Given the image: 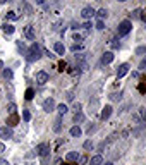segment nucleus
<instances>
[{"instance_id":"f257e3e1","label":"nucleus","mask_w":146,"mask_h":165,"mask_svg":"<svg viewBox=\"0 0 146 165\" xmlns=\"http://www.w3.org/2000/svg\"><path fill=\"white\" fill-rule=\"evenodd\" d=\"M41 47H40L38 43H33L31 47L28 48V52H26V58H28L29 62H36V60H40L41 58Z\"/></svg>"},{"instance_id":"f03ea898","label":"nucleus","mask_w":146,"mask_h":165,"mask_svg":"<svg viewBox=\"0 0 146 165\" xmlns=\"http://www.w3.org/2000/svg\"><path fill=\"white\" fill-rule=\"evenodd\" d=\"M131 29H132V22H131V21H122V22H119L117 35H119V36H126V35L131 33Z\"/></svg>"},{"instance_id":"7ed1b4c3","label":"nucleus","mask_w":146,"mask_h":165,"mask_svg":"<svg viewBox=\"0 0 146 165\" xmlns=\"http://www.w3.org/2000/svg\"><path fill=\"white\" fill-rule=\"evenodd\" d=\"M55 107H57V105H55V100H53V98H47V100L43 102V110L48 112V114H50V112H53Z\"/></svg>"},{"instance_id":"20e7f679","label":"nucleus","mask_w":146,"mask_h":165,"mask_svg":"<svg viewBox=\"0 0 146 165\" xmlns=\"http://www.w3.org/2000/svg\"><path fill=\"white\" fill-rule=\"evenodd\" d=\"M36 83H38L40 86L47 84V83H48V74H47L45 71H40V72H36Z\"/></svg>"},{"instance_id":"39448f33","label":"nucleus","mask_w":146,"mask_h":165,"mask_svg":"<svg viewBox=\"0 0 146 165\" xmlns=\"http://www.w3.org/2000/svg\"><path fill=\"white\" fill-rule=\"evenodd\" d=\"M12 136H14V131H12V127L5 126V127H2V129H0V138H2V139H10Z\"/></svg>"},{"instance_id":"423d86ee","label":"nucleus","mask_w":146,"mask_h":165,"mask_svg":"<svg viewBox=\"0 0 146 165\" xmlns=\"http://www.w3.org/2000/svg\"><path fill=\"white\" fill-rule=\"evenodd\" d=\"M36 153H38L40 156H43V158H45V156L50 153L48 145H47V143H41V145H38V146H36Z\"/></svg>"},{"instance_id":"0eeeda50","label":"nucleus","mask_w":146,"mask_h":165,"mask_svg":"<svg viewBox=\"0 0 146 165\" xmlns=\"http://www.w3.org/2000/svg\"><path fill=\"white\" fill-rule=\"evenodd\" d=\"M110 115H112V107H110V105H105V107L101 108L100 119H101V120H108V119H110Z\"/></svg>"},{"instance_id":"6e6552de","label":"nucleus","mask_w":146,"mask_h":165,"mask_svg":"<svg viewBox=\"0 0 146 165\" xmlns=\"http://www.w3.org/2000/svg\"><path fill=\"white\" fill-rule=\"evenodd\" d=\"M114 57H115V55H114L112 52H105V53L101 55V58H100V62H101L103 66H107L110 62H114Z\"/></svg>"},{"instance_id":"1a4fd4ad","label":"nucleus","mask_w":146,"mask_h":165,"mask_svg":"<svg viewBox=\"0 0 146 165\" xmlns=\"http://www.w3.org/2000/svg\"><path fill=\"white\" fill-rule=\"evenodd\" d=\"M95 12H96V10L93 9V7H84V9L81 10V16H83L84 19H91V17L95 16Z\"/></svg>"},{"instance_id":"9d476101","label":"nucleus","mask_w":146,"mask_h":165,"mask_svg":"<svg viewBox=\"0 0 146 165\" xmlns=\"http://www.w3.org/2000/svg\"><path fill=\"white\" fill-rule=\"evenodd\" d=\"M127 72H129V64H122V66H119V69H117V78H124Z\"/></svg>"},{"instance_id":"9b49d317","label":"nucleus","mask_w":146,"mask_h":165,"mask_svg":"<svg viewBox=\"0 0 146 165\" xmlns=\"http://www.w3.org/2000/svg\"><path fill=\"white\" fill-rule=\"evenodd\" d=\"M24 36H26L28 40H35V38H36L35 28H33V26H26V28H24Z\"/></svg>"},{"instance_id":"f8f14e48","label":"nucleus","mask_w":146,"mask_h":165,"mask_svg":"<svg viewBox=\"0 0 146 165\" xmlns=\"http://www.w3.org/2000/svg\"><path fill=\"white\" fill-rule=\"evenodd\" d=\"M2 31H4L5 35H12V33L16 31V28H14L12 24H9V22H4V24H2Z\"/></svg>"},{"instance_id":"ddd939ff","label":"nucleus","mask_w":146,"mask_h":165,"mask_svg":"<svg viewBox=\"0 0 146 165\" xmlns=\"http://www.w3.org/2000/svg\"><path fill=\"white\" fill-rule=\"evenodd\" d=\"M53 50L57 52L58 55H64V53H65V47H64V43H60V41H57V43L53 45Z\"/></svg>"},{"instance_id":"4468645a","label":"nucleus","mask_w":146,"mask_h":165,"mask_svg":"<svg viewBox=\"0 0 146 165\" xmlns=\"http://www.w3.org/2000/svg\"><path fill=\"white\" fill-rule=\"evenodd\" d=\"M101 164H103V156L101 155H95L89 160V165H101Z\"/></svg>"},{"instance_id":"2eb2a0df","label":"nucleus","mask_w":146,"mask_h":165,"mask_svg":"<svg viewBox=\"0 0 146 165\" xmlns=\"http://www.w3.org/2000/svg\"><path fill=\"white\" fill-rule=\"evenodd\" d=\"M81 134H83V131H81V127H79V126L70 127V136H72V138H79Z\"/></svg>"},{"instance_id":"dca6fc26","label":"nucleus","mask_w":146,"mask_h":165,"mask_svg":"<svg viewBox=\"0 0 146 165\" xmlns=\"http://www.w3.org/2000/svg\"><path fill=\"white\" fill-rule=\"evenodd\" d=\"M95 16H96L100 21H103L108 16V12H107V9H100V10H96V12H95Z\"/></svg>"},{"instance_id":"f3484780","label":"nucleus","mask_w":146,"mask_h":165,"mask_svg":"<svg viewBox=\"0 0 146 165\" xmlns=\"http://www.w3.org/2000/svg\"><path fill=\"white\" fill-rule=\"evenodd\" d=\"M65 158H67L69 162H74V160H79V153H78V151H69L67 155H65Z\"/></svg>"},{"instance_id":"a211bd4d","label":"nucleus","mask_w":146,"mask_h":165,"mask_svg":"<svg viewBox=\"0 0 146 165\" xmlns=\"http://www.w3.org/2000/svg\"><path fill=\"white\" fill-rule=\"evenodd\" d=\"M110 47H112L114 50L120 48V41H119V38H112V40H110Z\"/></svg>"},{"instance_id":"6ab92c4d","label":"nucleus","mask_w":146,"mask_h":165,"mask_svg":"<svg viewBox=\"0 0 146 165\" xmlns=\"http://www.w3.org/2000/svg\"><path fill=\"white\" fill-rule=\"evenodd\" d=\"M67 105H64V103H60V105H57V112L60 114V115H64V114H67Z\"/></svg>"},{"instance_id":"aec40b11","label":"nucleus","mask_w":146,"mask_h":165,"mask_svg":"<svg viewBox=\"0 0 146 165\" xmlns=\"http://www.w3.org/2000/svg\"><path fill=\"white\" fill-rule=\"evenodd\" d=\"M5 19L7 21H16V19H19V16H17L16 12H7V14H5Z\"/></svg>"},{"instance_id":"412c9836","label":"nucleus","mask_w":146,"mask_h":165,"mask_svg":"<svg viewBox=\"0 0 146 165\" xmlns=\"http://www.w3.org/2000/svg\"><path fill=\"white\" fill-rule=\"evenodd\" d=\"M60 127H62V119L58 117L57 120L53 122V131H55V133H58V131H60Z\"/></svg>"},{"instance_id":"4be33fe9","label":"nucleus","mask_w":146,"mask_h":165,"mask_svg":"<svg viewBox=\"0 0 146 165\" xmlns=\"http://www.w3.org/2000/svg\"><path fill=\"white\" fill-rule=\"evenodd\" d=\"M12 76H14L12 69H4V78L5 79H12Z\"/></svg>"},{"instance_id":"5701e85b","label":"nucleus","mask_w":146,"mask_h":165,"mask_svg":"<svg viewBox=\"0 0 146 165\" xmlns=\"http://www.w3.org/2000/svg\"><path fill=\"white\" fill-rule=\"evenodd\" d=\"M83 48H84V47H83V43H74V45L70 47V50H72V52H81Z\"/></svg>"},{"instance_id":"b1692460","label":"nucleus","mask_w":146,"mask_h":165,"mask_svg":"<svg viewBox=\"0 0 146 165\" xmlns=\"http://www.w3.org/2000/svg\"><path fill=\"white\" fill-rule=\"evenodd\" d=\"M141 9H136L134 12H131V16H132V19H141Z\"/></svg>"},{"instance_id":"393cba45","label":"nucleus","mask_w":146,"mask_h":165,"mask_svg":"<svg viewBox=\"0 0 146 165\" xmlns=\"http://www.w3.org/2000/svg\"><path fill=\"white\" fill-rule=\"evenodd\" d=\"M22 119H24L26 122L31 120V114H29V110H22Z\"/></svg>"},{"instance_id":"a878e982","label":"nucleus","mask_w":146,"mask_h":165,"mask_svg":"<svg viewBox=\"0 0 146 165\" xmlns=\"http://www.w3.org/2000/svg\"><path fill=\"white\" fill-rule=\"evenodd\" d=\"M21 9H24V10H26V14H31V12H33V10H31V7H29L26 2H22V4H21Z\"/></svg>"},{"instance_id":"bb28decb","label":"nucleus","mask_w":146,"mask_h":165,"mask_svg":"<svg viewBox=\"0 0 146 165\" xmlns=\"http://www.w3.org/2000/svg\"><path fill=\"white\" fill-rule=\"evenodd\" d=\"M95 28H96L98 31H103V29H105V22H103V21H100V19H98V22H96V26H95Z\"/></svg>"},{"instance_id":"cd10ccee","label":"nucleus","mask_w":146,"mask_h":165,"mask_svg":"<svg viewBox=\"0 0 146 165\" xmlns=\"http://www.w3.org/2000/svg\"><path fill=\"white\" fill-rule=\"evenodd\" d=\"M7 112H9V114H16V105H14V103H9V105H7Z\"/></svg>"},{"instance_id":"c85d7f7f","label":"nucleus","mask_w":146,"mask_h":165,"mask_svg":"<svg viewBox=\"0 0 146 165\" xmlns=\"http://www.w3.org/2000/svg\"><path fill=\"white\" fill-rule=\"evenodd\" d=\"M83 119H84V115H83L81 112H76V115H74V120H76V122H81Z\"/></svg>"},{"instance_id":"c756f323","label":"nucleus","mask_w":146,"mask_h":165,"mask_svg":"<svg viewBox=\"0 0 146 165\" xmlns=\"http://www.w3.org/2000/svg\"><path fill=\"white\" fill-rule=\"evenodd\" d=\"M35 97V91H33V89H31V88H29L28 91H26V100H31V98Z\"/></svg>"},{"instance_id":"7c9ffc66","label":"nucleus","mask_w":146,"mask_h":165,"mask_svg":"<svg viewBox=\"0 0 146 165\" xmlns=\"http://www.w3.org/2000/svg\"><path fill=\"white\" fill-rule=\"evenodd\" d=\"M83 28H84V31H89V29L93 28V26H91V22L88 21V22H84V24H83Z\"/></svg>"},{"instance_id":"2f4dec72","label":"nucleus","mask_w":146,"mask_h":165,"mask_svg":"<svg viewBox=\"0 0 146 165\" xmlns=\"http://www.w3.org/2000/svg\"><path fill=\"white\" fill-rule=\"evenodd\" d=\"M93 148V143L91 141H84V150H91Z\"/></svg>"},{"instance_id":"473e14b6","label":"nucleus","mask_w":146,"mask_h":165,"mask_svg":"<svg viewBox=\"0 0 146 165\" xmlns=\"http://www.w3.org/2000/svg\"><path fill=\"white\" fill-rule=\"evenodd\" d=\"M110 98H112V100H120V98H122V93H114Z\"/></svg>"},{"instance_id":"72a5a7b5","label":"nucleus","mask_w":146,"mask_h":165,"mask_svg":"<svg viewBox=\"0 0 146 165\" xmlns=\"http://www.w3.org/2000/svg\"><path fill=\"white\" fill-rule=\"evenodd\" d=\"M145 52H146V48H145V47H139V48L136 50V53H137V55H141V53H145Z\"/></svg>"},{"instance_id":"f704fd0d","label":"nucleus","mask_w":146,"mask_h":165,"mask_svg":"<svg viewBox=\"0 0 146 165\" xmlns=\"http://www.w3.org/2000/svg\"><path fill=\"white\" fill-rule=\"evenodd\" d=\"M74 41L81 43V41H83V36H81V35H74Z\"/></svg>"},{"instance_id":"c9c22d12","label":"nucleus","mask_w":146,"mask_h":165,"mask_svg":"<svg viewBox=\"0 0 146 165\" xmlns=\"http://www.w3.org/2000/svg\"><path fill=\"white\" fill-rule=\"evenodd\" d=\"M146 67V60H141V64H139V71H143Z\"/></svg>"},{"instance_id":"e433bc0d","label":"nucleus","mask_w":146,"mask_h":165,"mask_svg":"<svg viewBox=\"0 0 146 165\" xmlns=\"http://www.w3.org/2000/svg\"><path fill=\"white\" fill-rule=\"evenodd\" d=\"M4 151H5V146H4V143H2V141H0V153H4Z\"/></svg>"},{"instance_id":"4c0bfd02","label":"nucleus","mask_w":146,"mask_h":165,"mask_svg":"<svg viewBox=\"0 0 146 165\" xmlns=\"http://www.w3.org/2000/svg\"><path fill=\"white\" fill-rule=\"evenodd\" d=\"M0 165H9V162H7V160H4V158H0Z\"/></svg>"},{"instance_id":"58836bf2","label":"nucleus","mask_w":146,"mask_h":165,"mask_svg":"<svg viewBox=\"0 0 146 165\" xmlns=\"http://www.w3.org/2000/svg\"><path fill=\"white\" fill-rule=\"evenodd\" d=\"M79 28H81V26H79L78 22H72V29H79Z\"/></svg>"},{"instance_id":"ea45409f","label":"nucleus","mask_w":146,"mask_h":165,"mask_svg":"<svg viewBox=\"0 0 146 165\" xmlns=\"http://www.w3.org/2000/svg\"><path fill=\"white\" fill-rule=\"evenodd\" d=\"M35 2H36L38 5H43V4H45V0H35Z\"/></svg>"},{"instance_id":"a19ab883","label":"nucleus","mask_w":146,"mask_h":165,"mask_svg":"<svg viewBox=\"0 0 146 165\" xmlns=\"http://www.w3.org/2000/svg\"><path fill=\"white\" fill-rule=\"evenodd\" d=\"M7 2H10V0H0V4H7Z\"/></svg>"},{"instance_id":"79ce46f5","label":"nucleus","mask_w":146,"mask_h":165,"mask_svg":"<svg viewBox=\"0 0 146 165\" xmlns=\"http://www.w3.org/2000/svg\"><path fill=\"white\" fill-rule=\"evenodd\" d=\"M0 69H4V62L2 60H0Z\"/></svg>"},{"instance_id":"37998d69","label":"nucleus","mask_w":146,"mask_h":165,"mask_svg":"<svg viewBox=\"0 0 146 165\" xmlns=\"http://www.w3.org/2000/svg\"><path fill=\"white\" fill-rule=\"evenodd\" d=\"M105 165H114V164H110V162H108V164H105Z\"/></svg>"},{"instance_id":"c03bdc74","label":"nucleus","mask_w":146,"mask_h":165,"mask_svg":"<svg viewBox=\"0 0 146 165\" xmlns=\"http://www.w3.org/2000/svg\"><path fill=\"white\" fill-rule=\"evenodd\" d=\"M119 2H127V0H119Z\"/></svg>"}]
</instances>
